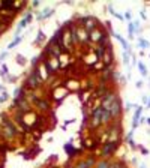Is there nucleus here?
Instances as JSON below:
<instances>
[{
    "mask_svg": "<svg viewBox=\"0 0 150 168\" xmlns=\"http://www.w3.org/2000/svg\"><path fill=\"white\" fill-rule=\"evenodd\" d=\"M111 119V114H110L107 110H104L102 107H99V108H96L95 111H93V114H92V120H90V126L92 128H98L101 123H104V122H108V120Z\"/></svg>",
    "mask_w": 150,
    "mask_h": 168,
    "instance_id": "obj_1",
    "label": "nucleus"
},
{
    "mask_svg": "<svg viewBox=\"0 0 150 168\" xmlns=\"http://www.w3.org/2000/svg\"><path fill=\"white\" fill-rule=\"evenodd\" d=\"M44 65H45V68H47V71L50 72V75H51V74H53L54 71H57L59 68H60V63H59V57H56V56H50V57L44 62Z\"/></svg>",
    "mask_w": 150,
    "mask_h": 168,
    "instance_id": "obj_2",
    "label": "nucleus"
},
{
    "mask_svg": "<svg viewBox=\"0 0 150 168\" xmlns=\"http://www.w3.org/2000/svg\"><path fill=\"white\" fill-rule=\"evenodd\" d=\"M44 81H42V78L38 75V72L33 69V72L30 74V77H29V86L32 87V89H38L39 86H41Z\"/></svg>",
    "mask_w": 150,
    "mask_h": 168,
    "instance_id": "obj_3",
    "label": "nucleus"
},
{
    "mask_svg": "<svg viewBox=\"0 0 150 168\" xmlns=\"http://www.w3.org/2000/svg\"><path fill=\"white\" fill-rule=\"evenodd\" d=\"M119 135H120V125H116L108 132V141H107V143H117Z\"/></svg>",
    "mask_w": 150,
    "mask_h": 168,
    "instance_id": "obj_4",
    "label": "nucleus"
},
{
    "mask_svg": "<svg viewBox=\"0 0 150 168\" xmlns=\"http://www.w3.org/2000/svg\"><path fill=\"white\" fill-rule=\"evenodd\" d=\"M83 24H84V29L87 30V33H90V32H93L95 29H98L96 27V20L93 18V17H84L83 18Z\"/></svg>",
    "mask_w": 150,
    "mask_h": 168,
    "instance_id": "obj_5",
    "label": "nucleus"
},
{
    "mask_svg": "<svg viewBox=\"0 0 150 168\" xmlns=\"http://www.w3.org/2000/svg\"><path fill=\"white\" fill-rule=\"evenodd\" d=\"M102 62H104V68H110V65L113 62V54H111V48H107L104 51L102 56Z\"/></svg>",
    "mask_w": 150,
    "mask_h": 168,
    "instance_id": "obj_6",
    "label": "nucleus"
},
{
    "mask_svg": "<svg viewBox=\"0 0 150 168\" xmlns=\"http://www.w3.org/2000/svg\"><path fill=\"white\" fill-rule=\"evenodd\" d=\"M77 39H78V42H87L89 33L84 27H77Z\"/></svg>",
    "mask_w": 150,
    "mask_h": 168,
    "instance_id": "obj_7",
    "label": "nucleus"
},
{
    "mask_svg": "<svg viewBox=\"0 0 150 168\" xmlns=\"http://www.w3.org/2000/svg\"><path fill=\"white\" fill-rule=\"evenodd\" d=\"M89 38H90V41H93V42H101L104 36H102V32L99 29H95L93 32L89 33Z\"/></svg>",
    "mask_w": 150,
    "mask_h": 168,
    "instance_id": "obj_8",
    "label": "nucleus"
},
{
    "mask_svg": "<svg viewBox=\"0 0 150 168\" xmlns=\"http://www.w3.org/2000/svg\"><path fill=\"white\" fill-rule=\"evenodd\" d=\"M35 71L38 72V75L42 78V81H45L48 77H50V72L47 71V68H45V65H41V66H38V68H35Z\"/></svg>",
    "mask_w": 150,
    "mask_h": 168,
    "instance_id": "obj_9",
    "label": "nucleus"
},
{
    "mask_svg": "<svg viewBox=\"0 0 150 168\" xmlns=\"http://www.w3.org/2000/svg\"><path fill=\"white\" fill-rule=\"evenodd\" d=\"M66 92H68V89H66V87H63V86H59L57 89L54 90V98H56L57 101H62V99L65 98V95H66Z\"/></svg>",
    "mask_w": 150,
    "mask_h": 168,
    "instance_id": "obj_10",
    "label": "nucleus"
},
{
    "mask_svg": "<svg viewBox=\"0 0 150 168\" xmlns=\"http://www.w3.org/2000/svg\"><path fill=\"white\" fill-rule=\"evenodd\" d=\"M117 143H107L105 146H104V149H102V155L104 156H108V155H111L114 150H116V146Z\"/></svg>",
    "mask_w": 150,
    "mask_h": 168,
    "instance_id": "obj_11",
    "label": "nucleus"
},
{
    "mask_svg": "<svg viewBox=\"0 0 150 168\" xmlns=\"http://www.w3.org/2000/svg\"><path fill=\"white\" fill-rule=\"evenodd\" d=\"M32 99H33L35 102L38 104V107H41V108H44V110H48V108H50V104H48L45 99H39V98H36V96H32Z\"/></svg>",
    "mask_w": 150,
    "mask_h": 168,
    "instance_id": "obj_12",
    "label": "nucleus"
},
{
    "mask_svg": "<svg viewBox=\"0 0 150 168\" xmlns=\"http://www.w3.org/2000/svg\"><path fill=\"white\" fill-rule=\"evenodd\" d=\"M86 63H89V65H96V63H99V59H98V56L95 54V53H92V54H89L86 57Z\"/></svg>",
    "mask_w": 150,
    "mask_h": 168,
    "instance_id": "obj_13",
    "label": "nucleus"
},
{
    "mask_svg": "<svg viewBox=\"0 0 150 168\" xmlns=\"http://www.w3.org/2000/svg\"><path fill=\"white\" fill-rule=\"evenodd\" d=\"M141 113H143V108H141V107H138V108L135 110V114H134V128L138 126V119L141 116Z\"/></svg>",
    "mask_w": 150,
    "mask_h": 168,
    "instance_id": "obj_14",
    "label": "nucleus"
},
{
    "mask_svg": "<svg viewBox=\"0 0 150 168\" xmlns=\"http://www.w3.org/2000/svg\"><path fill=\"white\" fill-rule=\"evenodd\" d=\"M5 126L8 128V134H9V137H12V135H14V134H17L15 128L12 126V123L9 122V120H5Z\"/></svg>",
    "mask_w": 150,
    "mask_h": 168,
    "instance_id": "obj_15",
    "label": "nucleus"
},
{
    "mask_svg": "<svg viewBox=\"0 0 150 168\" xmlns=\"http://www.w3.org/2000/svg\"><path fill=\"white\" fill-rule=\"evenodd\" d=\"M59 63H60V66H68L69 63V57L66 54H62L60 57H59Z\"/></svg>",
    "mask_w": 150,
    "mask_h": 168,
    "instance_id": "obj_16",
    "label": "nucleus"
},
{
    "mask_svg": "<svg viewBox=\"0 0 150 168\" xmlns=\"http://www.w3.org/2000/svg\"><path fill=\"white\" fill-rule=\"evenodd\" d=\"M30 20H32V15H27V17H26V18L23 20V21L18 24V32H20V30H23V29L26 27V24H27V23L30 21Z\"/></svg>",
    "mask_w": 150,
    "mask_h": 168,
    "instance_id": "obj_17",
    "label": "nucleus"
},
{
    "mask_svg": "<svg viewBox=\"0 0 150 168\" xmlns=\"http://www.w3.org/2000/svg\"><path fill=\"white\" fill-rule=\"evenodd\" d=\"M78 81H75V80H69L68 81V89H71V90H77L78 89Z\"/></svg>",
    "mask_w": 150,
    "mask_h": 168,
    "instance_id": "obj_18",
    "label": "nucleus"
},
{
    "mask_svg": "<svg viewBox=\"0 0 150 168\" xmlns=\"http://www.w3.org/2000/svg\"><path fill=\"white\" fill-rule=\"evenodd\" d=\"M20 42H21V38L18 36V38H15V41H14V42H11V44H9V48H12V47H15V45H17V44H20Z\"/></svg>",
    "mask_w": 150,
    "mask_h": 168,
    "instance_id": "obj_19",
    "label": "nucleus"
},
{
    "mask_svg": "<svg viewBox=\"0 0 150 168\" xmlns=\"http://www.w3.org/2000/svg\"><path fill=\"white\" fill-rule=\"evenodd\" d=\"M138 68L141 69V72H143V75H146V74H147V71H146V66H144V65H143V63H140V62H138Z\"/></svg>",
    "mask_w": 150,
    "mask_h": 168,
    "instance_id": "obj_20",
    "label": "nucleus"
},
{
    "mask_svg": "<svg viewBox=\"0 0 150 168\" xmlns=\"http://www.w3.org/2000/svg\"><path fill=\"white\" fill-rule=\"evenodd\" d=\"M108 167H110V164H108V162H105V161H104V162H101V164L98 165L96 168H108Z\"/></svg>",
    "mask_w": 150,
    "mask_h": 168,
    "instance_id": "obj_21",
    "label": "nucleus"
},
{
    "mask_svg": "<svg viewBox=\"0 0 150 168\" xmlns=\"http://www.w3.org/2000/svg\"><path fill=\"white\" fill-rule=\"evenodd\" d=\"M134 29H135V24L131 23V24H129V35H132V33H134Z\"/></svg>",
    "mask_w": 150,
    "mask_h": 168,
    "instance_id": "obj_22",
    "label": "nucleus"
},
{
    "mask_svg": "<svg viewBox=\"0 0 150 168\" xmlns=\"http://www.w3.org/2000/svg\"><path fill=\"white\" fill-rule=\"evenodd\" d=\"M140 45L141 47H147V42L144 41V39H140Z\"/></svg>",
    "mask_w": 150,
    "mask_h": 168,
    "instance_id": "obj_23",
    "label": "nucleus"
},
{
    "mask_svg": "<svg viewBox=\"0 0 150 168\" xmlns=\"http://www.w3.org/2000/svg\"><path fill=\"white\" fill-rule=\"evenodd\" d=\"M147 125H150V117L147 119Z\"/></svg>",
    "mask_w": 150,
    "mask_h": 168,
    "instance_id": "obj_24",
    "label": "nucleus"
},
{
    "mask_svg": "<svg viewBox=\"0 0 150 168\" xmlns=\"http://www.w3.org/2000/svg\"><path fill=\"white\" fill-rule=\"evenodd\" d=\"M0 90H3V89H2V86H0Z\"/></svg>",
    "mask_w": 150,
    "mask_h": 168,
    "instance_id": "obj_25",
    "label": "nucleus"
}]
</instances>
